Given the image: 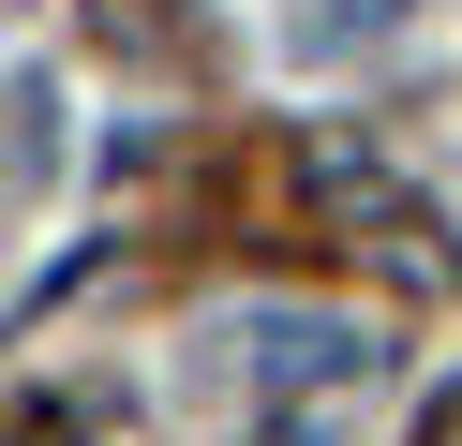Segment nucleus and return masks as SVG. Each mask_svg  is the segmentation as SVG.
Wrapping results in <instances>:
<instances>
[{"mask_svg": "<svg viewBox=\"0 0 462 446\" xmlns=\"http://www.w3.org/2000/svg\"><path fill=\"white\" fill-rule=\"evenodd\" d=\"M432 446H462V402H432Z\"/></svg>", "mask_w": 462, "mask_h": 446, "instance_id": "nucleus-2", "label": "nucleus"}, {"mask_svg": "<svg viewBox=\"0 0 462 446\" xmlns=\"http://www.w3.org/2000/svg\"><path fill=\"white\" fill-rule=\"evenodd\" d=\"M402 15V0H328V30H388Z\"/></svg>", "mask_w": 462, "mask_h": 446, "instance_id": "nucleus-1", "label": "nucleus"}]
</instances>
